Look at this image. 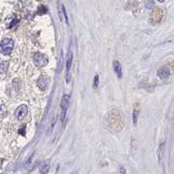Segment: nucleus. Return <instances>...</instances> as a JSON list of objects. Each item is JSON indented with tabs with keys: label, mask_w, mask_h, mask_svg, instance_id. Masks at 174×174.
<instances>
[{
	"label": "nucleus",
	"mask_w": 174,
	"mask_h": 174,
	"mask_svg": "<svg viewBox=\"0 0 174 174\" xmlns=\"http://www.w3.org/2000/svg\"><path fill=\"white\" fill-rule=\"evenodd\" d=\"M113 69H114V71L117 76V78H121L123 76V70H122V66L118 61H113Z\"/></svg>",
	"instance_id": "nucleus-5"
},
{
	"label": "nucleus",
	"mask_w": 174,
	"mask_h": 174,
	"mask_svg": "<svg viewBox=\"0 0 174 174\" xmlns=\"http://www.w3.org/2000/svg\"><path fill=\"white\" fill-rule=\"evenodd\" d=\"M33 62H34V65L37 67L42 68V67L47 65L49 60H48V57L45 55L41 54V53H36L33 56Z\"/></svg>",
	"instance_id": "nucleus-3"
},
{
	"label": "nucleus",
	"mask_w": 174,
	"mask_h": 174,
	"mask_svg": "<svg viewBox=\"0 0 174 174\" xmlns=\"http://www.w3.org/2000/svg\"><path fill=\"white\" fill-rule=\"evenodd\" d=\"M158 78L161 79H165V78H168L170 76V70L167 67H162L158 71Z\"/></svg>",
	"instance_id": "nucleus-6"
},
{
	"label": "nucleus",
	"mask_w": 174,
	"mask_h": 174,
	"mask_svg": "<svg viewBox=\"0 0 174 174\" xmlns=\"http://www.w3.org/2000/svg\"><path fill=\"white\" fill-rule=\"evenodd\" d=\"M38 86L43 91L46 90L48 86V78L44 76H41L38 80Z\"/></svg>",
	"instance_id": "nucleus-7"
},
{
	"label": "nucleus",
	"mask_w": 174,
	"mask_h": 174,
	"mask_svg": "<svg viewBox=\"0 0 174 174\" xmlns=\"http://www.w3.org/2000/svg\"><path fill=\"white\" fill-rule=\"evenodd\" d=\"M14 47V42L11 39H4L1 41V53L5 56L11 55Z\"/></svg>",
	"instance_id": "nucleus-1"
},
{
	"label": "nucleus",
	"mask_w": 174,
	"mask_h": 174,
	"mask_svg": "<svg viewBox=\"0 0 174 174\" xmlns=\"http://www.w3.org/2000/svg\"><path fill=\"white\" fill-rule=\"evenodd\" d=\"M49 170H50V164L49 163H44V164L41 165L39 171L42 174H46L49 172Z\"/></svg>",
	"instance_id": "nucleus-9"
},
{
	"label": "nucleus",
	"mask_w": 174,
	"mask_h": 174,
	"mask_svg": "<svg viewBox=\"0 0 174 174\" xmlns=\"http://www.w3.org/2000/svg\"><path fill=\"white\" fill-rule=\"evenodd\" d=\"M139 111L135 109L134 111L132 112V118H133V125H134V126L137 125V122H138V119H139Z\"/></svg>",
	"instance_id": "nucleus-10"
},
{
	"label": "nucleus",
	"mask_w": 174,
	"mask_h": 174,
	"mask_svg": "<svg viewBox=\"0 0 174 174\" xmlns=\"http://www.w3.org/2000/svg\"><path fill=\"white\" fill-rule=\"evenodd\" d=\"M72 59H73V54L71 52H69L67 54V57H66V71H67V73L71 70V67L72 65Z\"/></svg>",
	"instance_id": "nucleus-8"
},
{
	"label": "nucleus",
	"mask_w": 174,
	"mask_h": 174,
	"mask_svg": "<svg viewBox=\"0 0 174 174\" xmlns=\"http://www.w3.org/2000/svg\"><path fill=\"white\" fill-rule=\"evenodd\" d=\"M70 104V96L67 94L62 97L61 100V109H62V112H61V122L63 123V125H65L66 121V112H67V109Z\"/></svg>",
	"instance_id": "nucleus-2"
},
{
	"label": "nucleus",
	"mask_w": 174,
	"mask_h": 174,
	"mask_svg": "<svg viewBox=\"0 0 174 174\" xmlns=\"http://www.w3.org/2000/svg\"><path fill=\"white\" fill-rule=\"evenodd\" d=\"M46 11H47V9L44 7V5H40L39 10H38V13L39 14H44V13H45Z\"/></svg>",
	"instance_id": "nucleus-13"
},
{
	"label": "nucleus",
	"mask_w": 174,
	"mask_h": 174,
	"mask_svg": "<svg viewBox=\"0 0 174 174\" xmlns=\"http://www.w3.org/2000/svg\"><path fill=\"white\" fill-rule=\"evenodd\" d=\"M28 113V107L25 104H21L18 106L15 111V117H17L18 120H22L24 117H25L26 114Z\"/></svg>",
	"instance_id": "nucleus-4"
},
{
	"label": "nucleus",
	"mask_w": 174,
	"mask_h": 174,
	"mask_svg": "<svg viewBox=\"0 0 174 174\" xmlns=\"http://www.w3.org/2000/svg\"><path fill=\"white\" fill-rule=\"evenodd\" d=\"M164 151H165V143H162L160 144L159 149H158V158H159V159L162 158L163 154H164Z\"/></svg>",
	"instance_id": "nucleus-11"
},
{
	"label": "nucleus",
	"mask_w": 174,
	"mask_h": 174,
	"mask_svg": "<svg viewBox=\"0 0 174 174\" xmlns=\"http://www.w3.org/2000/svg\"><path fill=\"white\" fill-rule=\"evenodd\" d=\"M18 23H19V20H18V19H14L13 21H11V25H9V28H11L12 26H14L15 25H17V24H18Z\"/></svg>",
	"instance_id": "nucleus-14"
},
{
	"label": "nucleus",
	"mask_w": 174,
	"mask_h": 174,
	"mask_svg": "<svg viewBox=\"0 0 174 174\" xmlns=\"http://www.w3.org/2000/svg\"><path fill=\"white\" fill-rule=\"evenodd\" d=\"M99 85V76L98 75H96L94 77V79H93V84H92V87L93 89H97L98 86Z\"/></svg>",
	"instance_id": "nucleus-12"
}]
</instances>
